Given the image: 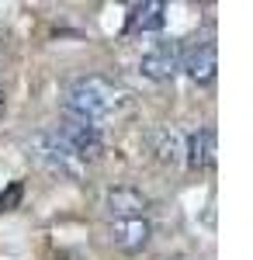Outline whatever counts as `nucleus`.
Wrapping results in <instances>:
<instances>
[{"label": "nucleus", "mask_w": 253, "mask_h": 260, "mask_svg": "<svg viewBox=\"0 0 253 260\" xmlns=\"http://www.w3.org/2000/svg\"><path fill=\"white\" fill-rule=\"evenodd\" d=\"M118 101H121V87H115L104 77H80L70 83L66 98H62V111L66 118H80V121H101L108 115H115Z\"/></svg>", "instance_id": "obj_1"}, {"label": "nucleus", "mask_w": 253, "mask_h": 260, "mask_svg": "<svg viewBox=\"0 0 253 260\" xmlns=\"http://www.w3.org/2000/svg\"><path fill=\"white\" fill-rule=\"evenodd\" d=\"M56 136L66 142V149H70L80 163L101 156V132H98V125H90V121L62 118V125L56 128Z\"/></svg>", "instance_id": "obj_2"}, {"label": "nucleus", "mask_w": 253, "mask_h": 260, "mask_svg": "<svg viewBox=\"0 0 253 260\" xmlns=\"http://www.w3.org/2000/svg\"><path fill=\"white\" fill-rule=\"evenodd\" d=\"M31 153L42 167H49L52 174H77L80 170V160L66 149V142L59 139L56 132H35L31 139Z\"/></svg>", "instance_id": "obj_3"}, {"label": "nucleus", "mask_w": 253, "mask_h": 260, "mask_svg": "<svg viewBox=\"0 0 253 260\" xmlns=\"http://www.w3.org/2000/svg\"><path fill=\"white\" fill-rule=\"evenodd\" d=\"M184 66V49L177 45V42H160L156 49H149L142 62H139V70L149 77V80H170L177 77V70Z\"/></svg>", "instance_id": "obj_4"}, {"label": "nucleus", "mask_w": 253, "mask_h": 260, "mask_svg": "<svg viewBox=\"0 0 253 260\" xmlns=\"http://www.w3.org/2000/svg\"><path fill=\"white\" fill-rule=\"evenodd\" d=\"M111 243L125 253H139L149 243V219H115L111 222Z\"/></svg>", "instance_id": "obj_5"}, {"label": "nucleus", "mask_w": 253, "mask_h": 260, "mask_svg": "<svg viewBox=\"0 0 253 260\" xmlns=\"http://www.w3.org/2000/svg\"><path fill=\"white\" fill-rule=\"evenodd\" d=\"M180 70H187V77L195 83H208L215 77V70H218V49H215V42H198L195 49L184 56Z\"/></svg>", "instance_id": "obj_6"}, {"label": "nucleus", "mask_w": 253, "mask_h": 260, "mask_svg": "<svg viewBox=\"0 0 253 260\" xmlns=\"http://www.w3.org/2000/svg\"><path fill=\"white\" fill-rule=\"evenodd\" d=\"M108 215L111 222L115 219H142L146 215V198L139 194L136 187H115V191H108Z\"/></svg>", "instance_id": "obj_7"}, {"label": "nucleus", "mask_w": 253, "mask_h": 260, "mask_svg": "<svg viewBox=\"0 0 253 260\" xmlns=\"http://www.w3.org/2000/svg\"><path fill=\"white\" fill-rule=\"evenodd\" d=\"M167 24V4L146 0L129 11V31H160Z\"/></svg>", "instance_id": "obj_8"}, {"label": "nucleus", "mask_w": 253, "mask_h": 260, "mask_svg": "<svg viewBox=\"0 0 253 260\" xmlns=\"http://www.w3.org/2000/svg\"><path fill=\"white\" fill-rule=\"evenodd\" d=\"M184 153H187V167H212L215 163V132L212 128H198L195 136H187V146H184Z\"/></svg>", "instance_id": "obj_9"}, {"label": "nucleus", "mask_w": 253, "mask_h": 260, "mask_svg": "<svg viewBox=\"0 0 253 260\" xmlns=\"http://www.w3.org/2000/svg\"><path fill=\"white\" fill-rule=\"evenodd\" d=\"M18 201H21V184L14 180V184H11L7 191H0V212H11V208H14Z\"/></svg>", "instance_id": "obj_10"}, {"label": "nucleus", "mask_w": 253, "mask_h": 260, "mask_svg": "<svg viewBox=\"0 0 253 260\" xmlns=\"http://www.w3.org/2000/svg\"><path fill=\"white\" fill-rule=\"evenodd\" d=\"M0 115H4V98H0Z\"/></svg>", "instance_id": "obj_11"}]
</instances>
